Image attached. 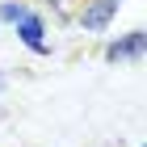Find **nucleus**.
<instances>
[{"label": "nucleus", "instance_id": "4", "mask_svg": "<svg viewBox=\"0 0 147 147\" xmlns=\"http://www.w3.org/2000/svg\"><path fill=\"white\" fill-rule=\"evenodd\" d=\"M30 9H21V4H0V21H21Z\"/></svg>", "mask_w": 147, "mask_h": 147}, {"label": "nucleus", "instance_id": "2", "mask_svg": "<svg viewBox=\"0 0 147 147\" xmlns=\"http://www.w3.org/2000/svg\"><path fill=\"white\" fill-rule=\"evenodd\" d=\"M17 25H21V42L30 46V51H38V55H46V51H51V46L42 42V21H38L34 13H25V17H21Z\"/></svg>", "mask_w": 147, "mask_h": 147}, {"label": "nucleus", "instance_id": "1", "mask_svg": "<svg viewBox=\"0 0 147 147\" xmlns=\"http://www.w3.org/2000/svg\"><path fill=\"white\" fill-rule=\"evenodd\" d=\"M113 13H118V0H97V4H88V9H84V17H80V21H84V30H105Z\"/></svg>", "mask_w": 147, "mask_h": 147}, {"label": "nucleus", "instance_id": "3", "mask_svg": "<svg viewBox=\"0 0 147 147\" xmlns=\"http://www.w3.org/2000/svg\"><path fill=\"white\" fill-rule=\"evenodd\" d=\"M143 51V30H135L130 38H122V42H113L109 51H105V59H126V55H139Z\"/></svg>", "mask_w": 147, "mask_h": 147}]
</instances>
